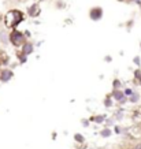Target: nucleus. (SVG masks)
<instances>
[{
    "mask_svg": "<svg viewBox=\"0 0 141 149\" xmlns=\"http://www.w3.org/2000/svg\"><path fill=\"white\" fill-rule=\"evenodd\" d=\"M23 21V13L19 10H11L6 14L4 17V26L7 29H15L19 23Z\"/></svg>",
    "mask_w": 141,
    "mask_h": 149,
    "instance_id": "f257e3e1",
    "label": "nucleus"
},
{
    "mask_svg": "<svg viewBox=\"0 0 141 149\" xmlns=\"http://www.w3.org/2000/svg\"><path fill=\"white\" fill-rule=\"evenodd\" d=\"M134 63H136L137 66H140V58H138V56H136V58H134Z\"/></svg>",
    "mask_w": 141,
    "mask_h": 149,
    "instance_id": "f3484780",
    "label": "nucleus"
},
{
    "mask_svg": "<svg viewBox=\"0 0 141 149\" xmlns=\"http://www.w3.org/2000/svg\"><path fill=\"white\" fill-rule=\"evenodd\" d=\"M33 51H34V47H33V44L32 42H25V44H23V48H22V54L23 55H30L33 52Z\"/></svg>",
    "mask_w": 141,
    "mask_h": 149,
    "instance_id": "0eeeda50",
    "label": "nucleus"
},
{
    "mask_svg": "<svg viewBox=\"0 0 141 149\" xmlns=\"http://www.w3.org/2000/svg\"><path fill=\"white\" fill-rule=\"evenodd\" d=\"M13 77H14L13 70H10V68H3V70H0V81L1 82H8Z\"/></svg>",
    "mask_w": 141,
    "mask_h": 149,
    "instance_id": "20e7f679",
    "label": "nucleus"
},
{
    "mask_svg": "<svg viewBox=\"0 0 141 149\" xmlns=\"http://www.w3.org/2000/svg\"><path fill=\"white\" fill-rule=\"evenodd\" d=\"M10 42L14 47H23V44L26 42L25 41V34L22 32H18V30H13L10 33Z\"/></svg>",
    "mask_w": 141,
    "mask_h": 149,
    "instance_id": "f03ea898",
    "label": "nucleus"
},
{
    "mask_svg": "<svg viewBox=\"0 0 141 149\" xmlns=\"http://www.w3.org/2000/svg\"><path fill=\"white\" fill-rule=\"evenodd\" d=\"M19 58H21V63H25V62H26L27 59H26V55H19Z\"/></svg>",
    "mask_w": 141,
    "mask_h": 149,
    "instance_id": "dca6fc26",
    "label": "nucleus"
},
{
    "mask_svg": "<svg viewBox=\"0 0 141 149\" xmlns=\"http://www.w3.org/2000/svg\"><path fill=\"white\" fill-rule=\"evenodd\" d=\"M138 99H140V95L134 92V93L130 96V99H129V100H130V103H137V101H138Z\"/></svg>",
    "mask_w": 141,
    "mask_h": 149,
    "instance_id": "9d476101",
    "label": "nucleus"
},
{
    "mask_svg": "<svg viewBox=\"0 0 141 149\" xmlns=\"http://www.w3.org/2000/svg\"><path fill=\"white\" fill-rule=\"evenodd\" d=\"M74 140L77 141V142H81V144L85 142V138L82 137V134H75V136H74Z\"/></svg>",
    "mask_w": 141,
    "mask_h": 149,
    "instance_id": "f8f14e48",
    "label": "nucleus"
},
{
    "mask_svg": "<svg viewBox=\"0 0 141 149\" xmlns=\"http://www.w3.org/2000/svg\"><path fill=\"white\" fill-rule=\"evenodd\" d=\"M119 86H121V82H119V79H115V81H114V91H118Z\"/></svg>",
    "mask_w": 141,
    "mask_h": 149,
    "instance_id": "4468645a",
    "label": "nucleus"
},
{
    "mask_svg": "<svg viewBox=\"0 0 141 149\" xmlns=\"http://www.w3.org/2000/svg\"><path fill=\"white\" fill-rule=\"evenodd\" d=\"M0 41L3 42V44H7L10 41V36H7V33L3 30V32H0Z\"/></svg>",
    "mask_w": 141,
    "mask_h": 149,
    "instance_id": "6e6552de",
    "label": "nucleus"
},
{
    "mask_svg": "<svg viewBox=\"0 0 141 149\" xmlns=\"http://www.w3.org/2000/svg\"><path fill=\"white\" fill-rule=\"evenodd\" d=\"M40 11L41 10H40V6L38 4H33L27 8V14H29L30 17H33V18H34V17H38V15H40Z\"/></svg>",
    "mask_w": 141,
    "mask_h": 149,
    "instance_id": "423d86ee",
    "label": "nucleus"
},
{
    "mask_svg": "<svg viewBox=\"0 0 141 149\" xmlns=\"http://www.w3.org/2000/svg\"><path fill=\"white\" fill-rule=\"evenodd\" d=\"M123 93H125V96H126V97H128V96H129V97H130V96H132L133 93H134V92H133L132 89H126V91L123 92Z\"/></svg>",
    "mask_w": 141,
    "mask_h": 149,
    "instance_id": "2eb2a0df",
    "label": "nucleus"
},
{
    "mask_svg": "<svg viewBox=\"0 0 141 149\" xmlns=\"http://www.w3.org/2000/svg\"><path fill=\"white\" fill-rule=\"evenodd\" d=\"M104 105L105 107H111V105H112V99H111V96H108V97L104 100Z\"/></svg>",
    "mask_w": 141,
    "mask_h": 149,
    "instance_id": "ddd939ff",
    "label": "nucleus"
},
{
    "mask_svg": "<svg viewBox=\"0 0 141 149\" xmlns=\"http://www.w3.org/2000/svg\"><path fill=\"white\" fill-rule=\"evenodd\" d=\"M111 97H112V99H115L117 101H119L121 104H123L125 101H126V96H125V93H123L122 91H119V89H118V91L112 92V93H111Z\"/></svg>",
    "mask_w": 141,
    "mask_h": 149,
    "instance_id": "39448f33",
    "label": "nucleus"
},
{
    "mask_svg": "<svg viewBox=\"0 0 141 149\" xmlns=\"http://www.w3.org/2000/svg\"><path fill=\"white\" fill-rule=\"evenodd\" d=\"M130 149H133V148H130Z\"/></svg>",
    "mask_w": 141,
    "mask_h": 149,
    "instance_id": "a211bd4d",
    "label": "nucleus"
},
{
    "mask_svg": "<svg viewBox=\"0 0 141 149\" xmlns=\"http://www.w3.org/2000/svg\"><path fill=\"white\" fill-rule=\"evenodd\" d=\"M101 17H103V10H101L100 7H93V8H91V11H89V18H91L92 21H99V19H101Z\"/></svg>",
    "mask_w": 141,
    "mask_h": 149,
    "instance_id": "7ed1b4c3",
    "label": "nucleus"
},
{
    "mask_svg": "<svg viewBox=\"0 0 141 149\" xmlns=\"http://www.w3.org/2000/svg\"><path fill=\"white\" fill-rule=\"evenodd\" d=\"M112 134V131H111V129H103V130L100 131V136L104 137V138H107V137H110Z\"/></svg>",
    "mask_w": 141,
    "mask_h": 149,
    "instance_id": "1a4fd4ad",
    "label": "nucleus"
},
{
    "mask_svg": "<svg viewBox=\"0 0 141 149\" xmlns=\"http://www.w3.org/2000/svg\"><path fill=\"white\" fill-rule=\"evenodd\" d=\"M104 119H105V116H100V115H99V116H93L91 120H93V122H96V123H101Z\"/></svg>",
    "mask_w": 141,
    "mask_h": 149,
    "instance_id": "9b49d317",
    "label": "nucleus"
}]
</instances>
